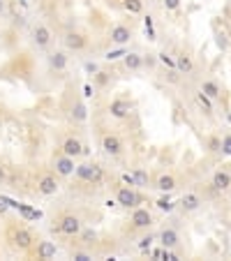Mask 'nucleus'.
<instances>
[{
	"label": "nucleus",
	"mask_w": 231,
	"mask_h": 261,
	"mask_svg": "<svg viewBox=\"0 0 231 261\" xmlns=\"http://www.w3.org/2000/svg\"><path fill=\"white\" fill-rule=\"evenodd\" d=\"M77 178L86 180V183L90 185H97L104 180V169H102L100 164H95V162H84V164H77Z\"/></svg>",
	"instance_id": "nucleus-1"
},
{
	"label": "nucleus",
	"mask_w": 231,
	"mask_h": 261,
	"mask_svg": "<svg viewBox=\"0 0 231 261\" xmlns=\"http://www.w3.org/2000/svg\"><path fill=\"white\" fill-rule=\"evenodd\" d=\"M56 231L62 233V236H69V238H77L79 233L84 231V224H81V217L79 215H62L56 224Z\"/></svg>",
	"instance_id": "nucleus-2"
},
{
	"label": "nucleus",
	"mask_w": 231,
	"mask_h": 261,
	"mask_svg": "<svg viewBox=\"0 0 231 261\" xmlns=\"http://www.w3.org/2000/svg\"><path fill=\"white\" fill-rule=\"evenodd\" d=\"M9 240H12V245H14L19 252H28L32 247V243H35V236H32L26 227H14V229L9 231Z\"/></svg>",
	"instance_id": "nucleus-3"
},
{
	"label": "nucleus",
	"mask_w": 231,
	"mask_h": 261,
	"mask_svg": "<svg viewBox=\"0 0 231 261\" xmlns=\"http://www.w3.org/2000/svg\"><path fill=\"white\" fill-rule=\"evenodd\" d=\"M116 203L123 208H137L141 203V197H139L137 190H132L130 187H118V192H116Z\"/></svg>",
	"instance_id": "nucleus-4"
},
{
	"label": "nucleus",
	"mask_w": 231,
	"mask_h": 261,
	"mask_svg": "<svg viewBox=\"0 0 231 261\" xmlns=\"http://www.w3.org/2000/svg\"><path fill=\"white\" fill-rule=\"evenodd\" d=\"M54 167H56V174L62 178H67L72 176L74 171H77V164H74V157H69V155H56V160H54Z\"/></svg>",
	"instance_id": "nucleus-5"
},
{
	"label": "nucleus",
	"mask_w": 231,
	"mask_h": 261,
	"mask_svg": "<svg viewBox=\"0 0 231 261\" xmlns=\"http://www.w3.org/2000/svg\"><path fill=\"white\" fill-rule=\"evenodd\" d=\"M123 139L118 137V134H104L102 139V150L109 155V157H118V155L123 153Z\"/></svg>",
	"instance_id": "nucleus-6"
},
{
	"label": "nucleus",
	"mask_w": 231,
	"mask_h": 261,
	"mask_svg": "<svg viewBox=\"0 0 231 261\" xmlns=\"http://www.w3.org/2000/svg\"><path fill=\"white\" fill-rule=\"evenodd\" d=\"M210 185L215 192H229L231 190V171L229 169H217L210 178Z\"/></svg>",
	"instance_id": "nucleus-7"
},
{
	"label": "nucleus",
	"mask_w": 231,
	"mask_h": 261,
	"mask_svg": "<svg viewBox=\"0 0 231 261\" xmlns=\"http://www.w3.org/2000/svg\"><path fill=\"white\" fill-rule=\"evenodd\" d=\"M62 44H65V49H69V51H84L86 49V37L77 30H67L65 32V37H62Z\"/></svg>",
	"instance_id": "nucleus-8"
},
{
	"label": "nucleus",
	"mask_w": 231,
	"mask_h": 261,
	"mask_svg": "<svg viewBox=\"0 0 231 261\" xmlns=\"http://www.w3.org/2000/svg\"><path fill=\"white\" fill-rule=\"evenodd\" d=\"M130 222H132V227H137V229H148V227L153 224V215H150L148 208H134Z\"/></svg>",
	"instance_id": "nucleus-9"
},
{
	"label": "nucleus",
	"mask_w": 231,
	"mask_h": 261,
	"mask_svg": "<svg viewBox=\"0 0 231 261\" xmlns=\"http://www.w3.org/2000/svg\"><path fill=\"white\" fill-rule=\"evenodd\" d=\"M51 39H54V35H51V30L46 26H35L32 28V42H35L37 49H49Z\"/></svg>",
	"instance_id": "nucleus-10"
},
{
	"label": "nucleus",
	"mask_w": 231,
	"mask_h": 261,
	"mask_svg": "<svg viewBox=\"0 0 231 261\" xmlns=\"http://www.w3.org/2000/svg\"><path fill=\"white\" fill-rule=\"evenodd\" d=\"M60 190V183L56 180V176H42L37 183V192L42 197H54L56 192Z\"/></svg>",
	"instance_id": "nucleus-11"
},
{
	"label": "nucleus",
	"mask_w": 231,
	"mask_h": 261,
	"mask_svg": "<svg viewBox=\"0 0 231 261\" xmlns=\"http://www.w3.org/2000/svg\"><path fill=\"white\" fill-rule=\"evenodd\" d=\"M62 153L65 155H69V157H81V155L86 153V148H84V144L79 141V139H74V137H67L65 141H62Z\"/></svg>",
	"instance_id": "nucleus-12"
},
{
	"label": "nucleus",
	"mask_w": 231,
	"mask_h": 261,
	"mask_svg": "<svg viewBox=\"0 0 231 261\" xmlns=\"http://www.w3.org/2000/svg\"><path fill=\"white\" fill-rule=\"evenodd\" d=\"M109 37H111V42H114V44L123 46V44H127V42L132 39V30L127 28V26H120V23H118V26H114V28H111Z\"/></svg>",
	"instance_id": "nucleus-13"
},
{
	"label": "nucleus",
	"mask_w": 231,
	"mask_h": 261,
	"mask_svg": "<svg viewBox=\"0 0 231 261\" xmlns=\"http://www.w3.org/2000/svg\"><path fill=\"white\" fill-rule=\"evenodd\" d=\"M130 111H132V104L127 100H114L111 104H109V114L114 116V118H118V120L127 118Z\"/></svg>",
	"instance_id": "nucleus-14"
},
{
	"label": "nucleus",
	"mask_w": 231,
	"mask_h": 261,
	"mask_svg": "<svg viewBox=\"0 0 231 261\" xmlns=\"http://www.w3.org/2000/svg\"><path fill=\"white\" fill-rule=\"evenodd\" d=\"M203 199H201L197 192H187L183 194V199H180V208H183L185 213H194V210H199Z\"/></svg>",
	"instance_id": "nucleus-15"
},
{
	"label": "nucleus",
	"mask_w": 231,
	"mask_h": 261,
	"mask_svg": "<svg viewBox=\"0 0 231 261\" xmlns=\"http://www.w3.org/2000/svg\"><path fill=\"white\" fill-rule=\"evenodd\" d=\"M67 62H69V58L65 51H51V54H49V67L56 69V72H65V69H67Z\"/></svg>",
	"instance_id": "nucleus-16"
},
{
	"label": "nucleus",
	"mask_w": 231,
	"mask_h": 261,
	"mask_svg": "<svg viewBox=\"0 0 231 261\" xmlns=\"http://www.w3.org/2000/svg\"><path fill=\"white\" fill-rule=\"evenodd\" d=\"M160 243H162V247L173 250V247H178V243H180V236H178L176 229L167 227V229H162V233H160Z\"/></svg>",
	"instance_id": "nucleus-17"
},
{
	"label": "nucleus",
	"mask_w": 231,
	"mask_h": 261,
	"mask_svg": "<svg viewBox=\"0 0 231 261\" xmlns=\"http://www.w3.org/2000/svg\"><path fill=\"white\" fill-rule=\"evenodd\" d=\"M56 254H58V247H56L54 240H42V243H37V250H35V257H37V259H54Z\"/></svg>",
	"instance_id": "nucleus-18"
},
{
	"label": "nucleus",
	"mask_w": 231,
	"mask_h": 261,
	"mask_svg": "<svg viewBox=\"0 0 231 261\" xmlns=\"http://www.w3.org/2000/svg\"><path fill=\"white\" fill-rule=\"evenodd\" d=\"M201 92L203 95H208L210 100H220V95H222V88L213 81V79H206L203 84H201Z\"/></svg>",
	"instance_id": "nucleus-19"
},
{
	"label": "nucleus",
	"mask_w": 231,
	"mask_h": 261,
	"mask_svg": "<svg viewBox=\"0 0 231 261\" xmlns=\"http://www.w3.org/2000/svg\"><path fill=\"white\" fill-rule=\"evenodd\" d=\"M176 67H178V72H183V74H192L194 72V60L187 54H178L176 56Z\"/></svg>",
	"instance_id": "nucleus-20"
},
{
	"label": "nucleus",
	"mask_w": 231,
	"mask_h": 261,
	"mask_svg": "<svg viewBox=\"0 0 231 261\" xmlns=\"http://www.w3.org/2000/svg\"><path fill=\"white\" fill-rule=\"evenodd\" d=\"M155 187H157L160 192H171V190H176V178L171 176V174H162V176L157 178Z\"/></svg>",
	"instance_id": "nucleus-21"
},
{
	"label": "nucleus",
	"mask_w": 231,
	"mask_h": 261,
	"mask_svg": "<svg viewBox=\"0 0 231 261\" xmlns=\"http://www.w3.org/2000/svg\"><path fill=\"white\" fill-rule=\"evenodd\" d=\"M86 118H88V107H86L84 102H74V107H72V120L74 123H86Z\"/></svg>",
	"instance_id": "nucleus-22"
},
{
	"label": "nucleus",
	"mask_w": 231,
	"mask_h": 261,
	"mask_svg": "<svg viewBox=\"0 0 231 261\" xmlns=\"http://www.w3.org/2000/svg\"><path fill=\"white\" fill-rule=\"evenodd\" d=\"M123 62H125V67L127 69H132V72H137V69H141L144 67V58L139 54H125V58H123Z\"/></svg>",
	"instance_id": "nucleus-23"
},
{
	"label": "nucleus",
	"mask_w": 231,
	"mask_h": 261,
	"mask_svg": "<svg viewBox=\"0 0 231 261\" xmlns=\"http://www.w3.org/2000/svg\"><path fill=\"white\" fill-rule=\"evenodd\" d=\"M12 208H19V210H21V215L26 217V220H39V217H42V213L35 210V208H30V206H19V203L12 201Z\"/></svg>",
	"instance_id": "nucleus-24"
},
{
	"label": "nucleus",
	"mask_w": 231,
	"mask_h": 261,
	"mask_svg": "<svg viewBox=\"0 0 231 261\" xmlns=\"http://www.w3.org/2000/svg\"><path fill=\"white\" fill-rule=\"evenodd\" d=\"M123 7L130 14H141L144 12V0H123Z\"/></svg>",
	"instance_id": "nucleus-25"
},
{
	"label": "nucleus",
	"mask_w": 231,
	"mask_h": 261,
	"mask_svg": "<svg viewBox=\"0 0 231 261\" xmlns=\"http://www.w3.org/2000/svg\"><path fill=\"white\" fill-rule=\"evenodd\" d=\"M206 148H208V153L220 155V153H222V137H208Z\"/></svg>",
	"instance_id": "nucleus-26"
},
{
	"label": "nucleus",
	"mask_w": 231,
	"mask_h": 261,
	"mask_svg": "<svg viewBox=\"0 0 231 261\" xmlns=\"http://www.w3.org/2000/svg\"><path fill=\"white\" fill-rule=\"evenodd\" d=\"M157 208H160V210H164V213H171V210H173V203H171V199L167 197V192H164V197H160V199H157Z\"/></svg>",
	"instance_id": "nucleus-27"
},
{
	"label": "nucleus",
	"mask_w": 231,
	"mask_h": 261,
	"mask_svg": "<svg viewBox=\"0 0 231 261\" xmlns=\"http://www.w3.org/2000/svg\"><path fill=\"white\" fill-rule=\"evenodd\" d=\"M197 100H199V104L203 107V111H206V114H210V111H213V107H210V97H208V95H203V92L199 90Z\"/></svg>",
	"instance_id": "nucleus-28"
},
{
	"label": "nucleus",
	"mask_w": 231,
	"mask_h": 261,
	"mask_svg": "<svg viewBox=\"0 0 231 261\" xmlns=\"http://www.w3.org/2000/svg\"><path fill=\"white\" fill-rule=\"evenodd\" d=\"M79 238L84 240V243H88V245H90V243H95V238H97V233H95L92 229H86V231H81V233H79Z\"/></svg>",
	"instance_id": "nucleus-29"
},
{
	"label": "nucleus",
	"mask_w": 231,
	"mask_h": 261,
	"mask_svg": "<svg viewBox=\"0 0 231 261\" xmlns=\"http://www.w3.org/2000/svg\"><path fill=\"white\" fill-rule=\"evenodd\" d=\"M157 60L162 62V65H164V67H171V69H178L176 67V60H173V58H169V56L164 54V51H162L160 56H157Z\"/></svg>",
	"instance_id": "nucleus-30"
},
{
	"label": "nucleus",
	"mask_w": 231,
	"mask_h": 261,
	"mask_svg": "<svg viewBox=\"0 0 231 261\" xmlns=\"http://www.w3.org/2000/svg\"><path fill=\"white\" fill-rule=\"evenodd\" d=\"M125 54H127L125 49H116V51H109L104 58H107V60H118V58H125Z\"/></svg>",
	"instance_id": "nucleus-31"
},
{
	"label": "nucleus",
	"mask_w": 231,
	"mask_h": 261,
	"mask_svg": "<svg viewBox=\"0 0 231 261\" xmlns=\"http://www.w3.org/2000/svg\"><path fill=\"white\" fill-rule=\"evenodd\" d=\"M162 5H164L167 12H176V9L180 7V0H162Z\"/></svg>",
	"instance_id": "nucleus-32"
},
{
	"label": "nucleus",
	"mask_w": 231,
	"mask_h": 261,
	"mask_svg": "<svg viewBox=\"0 0 231 261\" xmlns=\"http://www.w3.org/2000/svg\"><path fill=\"white\" fill-rule=\"evenodd\" d=\"M134 176H137V185H148V174L144 169H137Z\"/></svg>",
	"instance_id": "nucleus-33"
},
{
	"label": "nucleus",
	"mask_w": 231,
	"mask_h": 261,
	"mask_svg": "<svg viewBox=\"0 0 231 261\" xmlns=\"http://www.w3.org/2000/svg\"><path fill=\"white\" fill-rule=\"evenodd\" d=\"M153 236H150V233H148V236H144V238L139 240V250H148V247L153 245Z\"/></svg>",
	"instance_id": "nucleus-34"
},
{
	"label": "nucleus",
	"mask_w": 231,
	"mask_h": 261,
	"mask_svg": "<svg viewBox=\"0 0 231 261\" xmlns=\"http://www.w3.org/2000/svg\"><path fill=\"white\" fill-rule=\"evenodd\" d=\"M9 208H12V199H5V197H0V215H5Z\"/></svg>",
	"instance_id": "nucleus-35"
},
{
	"label": "nucleus",
	"mask_w": 231,
	"mask_h": 261,
	"mask_svg": "<svg viewBox=\"0 0 231 261\" xmlns=\"http://www.w3.org/2000/svg\"><path fill=\"white\" fill-rule=\"evenodd\" d=\"M222 153L231 155V137H229V134H224V137H222Z\"/></svg>",
	"instance_id": "nucleus-36"
},
{
	"label": "nucleus",
	"mask_w": 231,
	"mask_h": 261,
	"mask_svg": "<svg viewBox=\"0 0 231 261\" xmlns=\"http://www.w3.org/2000/svg\"><path fill=\"white\" fill-rule=\"evenodd\" d=\"M72 259H74V261H90L92 257L88 252H74V254H72Z\"/></svg>",
	"instance_id": "nucleus-37"
},
{
	"label": "nucleus",
	"mask_w": 231,
	"mask_h": 261,
	"mask_svg": "<svg viewBox=\"0 0 231 261\" xmlns=\"http://www.w3.org/2000/svg\"><path fill=\"white\" fill-rule=\"evenodd\" d=\"M160 259H164V261H176L178 257H176V254H171L169 250H167V247H164V250H162V257H160Z\"/></svg>",
	"instance_id": "nucleus-38"
},
{
	"label": "nucleus",
	"mask_w": 231,
	"mask_h": 261,
	"mask_svg": "<svg viewBox=\"0 0 231 261\" xmlns=\"http://www.w3.org/2000/svg\"><path fill=\"white\" fill-rule=\"evenodd\" d=\"M123 180L127 185H137V176H134V174H123Z\"/></svg>",
	"instance_id": "nucleus-39"
},
{
	"label": "nucleus",
	"mask_w": 231,
	"mask_h": 261,
	"mask_svg": "<svg viewBox=\"0 0 231 261\" xmlns=\"http://www.w3.org/2000/svg\"><path fill=\"white\" fill-rule=\"evenodd\" d=\"M5 180H7V171H5V167L0 164V185H5Z\"/></svg>",
	"instance_id": "nucleus-40"
},
{
	"label": "nucleus",
	"mask_w": 231,
	"mask_h": 261,
	"mask_svg": "<svg viewBox=\"0 0 231 261\" xmlns=\"http://www.w3.org/2000/svg\"><path fill=\"white\" fill-rule=\"evenodd\" d=\"M97 84H107V74H104V72H97Z\"/></svg>",
	"instance_id": "nucleus-41"
},
{
	"label": "nucleus",
	"mask_w": 231,
	"mask_h": 261,
	"mask_svg": "<svg viewBox=\"0 0 231 261\" xmlns=\"http://www.w3.org/2000/svg\"><path fill=\"white\" fill-rule=\"evenodd\" d=\"M86 69H88V72H97V65H95V62H86Z\"/></svg>",
	"instance_id": "nucleus-42"
},
{
	"label": "nucleus",
	"mask_w": 231,
	"mask_h": 261,
	"mask_svg": "<svg viewBox=\"0 0 231 261\" xmlns=\"http://www.w3.org/2000/svg\"><path fill=\"white\" fill-rule=\"evenodd\" d=\"M5 9H7V2H5V0H0V14H5Z\"/></svg>",
	"instance_id": "nucleus-43"
},
{
	"label": "nucleus",
	"mask_w": 231,
	"mask_h": 261,
	"mask_svg": "<svg viewBox=\"0 0 231 261\" xmlns=\"http://www.w3.org/2000/svg\"><path fill=\"white\" fill-rule=\"evenodd\" d=\"M84 95H86V97H90V95H92V88H90V86H86V88H84Z\"/></svg>",
	"instance_id": "nucleus-44"
}]
</instances>
